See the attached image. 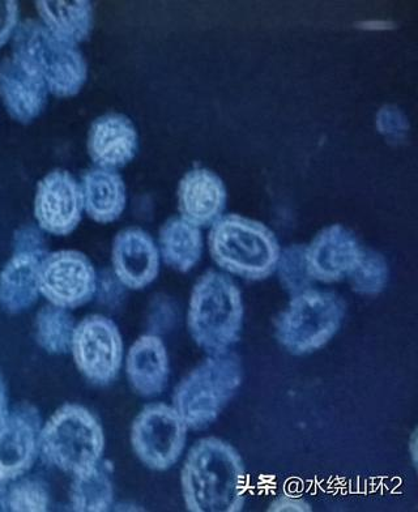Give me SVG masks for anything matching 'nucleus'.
Wrapping results in <instances>:
<instances>
[{
	"mask_svg": "<svg viewBox=\"0 0 418 512\" xmlns=\"http://www.w3.org/2000/svg\"><path fill=\"white\" fill-rule=\"evenodd\" d=\"M226 189L217 174L195 168L185 174L178 186V209L183 220L198 228L213 225L223 215Z\"/></svg>",
	"mask_w": 418,
	"mask_h": 512,
	"instance_id": "dca6fc26",
	"label": "nucleus"
},
{
	"mask_svg": "<svg viewBox=\"0 0 418 512\" xmlns=\"http://www.w3.org/2000/svg\"><path fill=\"white\" fill-rule=\"evenodd\" d=\"M41 23L59 40L78 46L88 40L93 29V7L91 2H36Z\"/></svg>",
	"mask_w": 418,
	"mask_h": 512,
	"instance_id": "412c9836",
	"label": "nucleus"
},
{
	"mask_svg": "<svg viewBox=\"0 0 418 512\" xmlns=\"http://www.w3.org/2000/svg\"><path fill=\"white\" fill-rule=\"evenodd\" d=\"M181 486L189 511H242L247 473L240 452L220 438L200 439L183 463Z\"/></svg>",
	"mask_w": 418,
	"mask_h": 512,
	"instance_id": "f257e3e1",
	"label": "nucleus"
},
{
	"mask_svg": "<svg viewBox=\"0 0 418 512\" xmlns=\"http://www.w3.org/2000/svg\"><path fill=\"white\" fill-rule=\"evenodd\" d=\"M114 489L108 473L95 465L75 476L71 488V502L75 511L104 512L112 507Z\"/></svg>",
	"mask_w": 418,
	"mask_h": 512,
	"instance_id": "5701e85b",
	"label": "nucleus"
},
{
	"mask_svg": "<svg viewBox=\"0 0 418 512\" xmlns=\"http://www.w3.org/2000/svg\"><path fill=\"white\" fill-rule=\"evenodd\" d=\"M208 246L221 270L253 281L270 277L281 254L271 229L240 215L221 216L212 225Z\"/></svg>",
	"mask_w": 418,
	"mask_h": 512,
	"instance_id": "20e7f679",
	"label": "nucleus"
},
{
	"mask_svg": "<svg viewBox=\"0 0 418 512\" xmlns=\"http://www.w3.org/2000/svg\"><path fill=\"white\" fill-rule=\"evenodd\" d=\"M160 254L166 266L186 273L196 266L203 254V237L198 226L182 217H172L161 226Z\"/></svg>",
	"mask_w": 418,
	"mask_h": 512,
	"instance_id": "4be33fe9",
	"label": "nucleus"
},
{
	"mask_svg": "<svg viewBox=\"0 0 418 512\" xmlns=\"http://www.w3.org/2000/svg\"><path fill=\"white\" fill-rule=\"evenodd\" d=\"M16 251H31L45 255V242L41 233L32 226L20 229L16 233Z\"/></svg>",
	"mask_w": 418,
	"mask_h": 512,
	"instance_id": "c756f323",
	"label": "nucleus"
},
{
	"mask_svg": "<svg viewBox=\"0 0 418 512\" xmlns=\"http://www.w3.org/2000/svg\"><path fill=\"white\" fill-rule=\"evenodd\" d=\"M242 381V362L236 353L209 354L178 384L173 407L187 428L206 429L236 396Z\"/></svg>",
	"mask_w": 418,
	"mask_h": 512,
	"instance_id": "39448f33",
	"label": "nucleus"
},
{
	"mask_svg": "<svg viewBox=\"0 0 418 512\" xmlns=\"http://www.w3.org/2000/svg\"><path fill=\"white\" fill-rule=\"evenodd\" d=\"M37 447L33 422L24 415H12L0 422V476L11 477L32 464Z\"/></svg>",
	"mask_w": 418,
	"mask_h": 512,
	"instance_id": "aec40b11",
	"label": "nucleus"
},
{
	"mask_svg": "<svg viewBox=\"0 0 418 512\" xmlns=\"http://www.w3.org/2000/svg\"><path fill=\"white\" fill-rule=\"evenodd\" d=\"M12 53L55 97H75L87 83L88 66L78 46L59 40L41 21L29 19L17 25Z\"/></svg>",
	"mask_w": 418,
	"mask_h": 512,
	"instance_id": "7ed1b4c3",
	"label": "nucleus"
},
{
	"mask_svg": "<svg viewBox=\"0 0 418 512\" xmlns=\"http://www.w3.org/2000/svg\"><path fill=\"white\" fill-rule=\"evenodd\" d=\"M87 147L89 157L98 168H123L138 153V131L126 115L105 114L98 117L89 128Z\"/></svg>",
	"mask_w": 418,
	"mask_h": 512,
	"instance_id": "4468645a",
	"label": "nucleus"
},
{
	"mask_svg": "<svg viewBox=\"0 0 418 512\" xmlns=\"http://www.w3.org/2000/svg\"><path fill=\"white\" fill-rule=\"evenodd\" d=\"M377 127L381 134L386 136H398L408 131L407 118L394 106H386L378 113Z\"/></svg>",
	"mask_w": 418,
	"mask_h": 512,
	"instance_id": "cd10ccee",
	"label": "nucleus"
},
{
	"mask_svg": "<svg viewBox=\"0 0 418 512\" xmlns=\"http://www.w3.org/2000/svg\"><path fill=\"white\" fill-rule=\"evenodd\" d=\"M276 271L283 288L293 296L311 289L314 280L307 271L306 247L294 245L285 249L280 254Z\"/></svg>",
	"mask_w": 418,
	"mask_h": 512,
	"instance_id": "a878e982",
	"label": "nucleus"
},
{
	"mask_svg": "<svg viewBox=\"0 0 418 512\" xmlns=\"http://www.w3.org/2000/svg\"><path fill=\"white\" fill-rule=\"evenodd\" d=\"M49 89L36 74L14 57L0 61V98L16 122L28 125L48 105Z\"/></svg>",
	"mask_w": 418,
	"mask_h": 512,
	"instance_id": "2eb2a0df",
	"label": "nucleus"
},
{
	"mask_svg": "<svg viewBox=\"0 0 418 512\" xmlns=\"http://www.w3.org/2000/svg\"><path fill=\"white\" fill-rule=\"evenodd\" d=\"M44 255L16 251L0 272V305L11 313L28 309L37 301L38 275Z\"/></svg>",
	"mask_w": 418,
	"mask_h": 512,
	"instance_id": "6ab92c4d",
	"label": "nucleus"
},
{
	"mask_svg": "<svg viewBox=\"0 0 418 512\" xmlns=\"http://www.w3.org/2000/svg\"><path fill=\"white\" fill-rule=\"evenodd\" d=\"M48 499L42 486L36 482H23L12 490L10 506L14 511H45L48 509Z\"/></svg>",
	"mask_w": 418,
	"mask_h": 512,
	"instance_id": "bb28decb",
	"label": "nucleus"
},
{
	"mask_svg": "<svg viewBox=\"0 0 418 512\" xmlns=\"http://www.w3.org/2000/svg\"><path fill=\"white\" fill-rule=\"evenodd\" d=\"M311 506L309 503L305 501V499H301L298 497H290V496H280L275 499L274 502L271 503L270 507H268V511H301V512H309Z\"/></svg>",
	"mask_w": 418,
	"mask_h": 512,
	"instance_id": "7c9ffc66",
	"label": "nucleus"
},
{
	"mask_svg": "<svg viewBox=\"0 0 418 512\" xmlns=\"http://www.w3.org/2000/svg\"><path fill=\"white\" fill-rule=\"evenodd\" d=\"M71 352L80 373L89 382L108 386L122 368L121 332L112 319L89 315L75 328Z\"/></svg>",
	"mask_w": 418,
	"mask_h": 512,
	"instance_id": "1a4fd4ad",
	"label": "nucleus"
},
{
	"mask_svg": "<svg viewBox=\"0 0 418 512\" xmlns=\"http://www.w3.org/2000/svg\"><path fill=\"white\" fill-rule=\"evenodd\" d=\"M41 446L55 467L76 476L100 462L105 450V434L87 408L67 404L46 424Z\"/></svg>",
	"mask_w": 418,
	"mask_h": 512,
	"instance_id": "0eeeda50",
	"label": "nucleus"
},
{
	"mask_svg": "<svg viewBox=\"0 0 418 512\" xmlns=\"http://www.w3.org/2000/svg\"><path fill=\"white\" fill-rule=\"evenodd\" d=\"M245 317L242 293L229 276L208 271L191 293L187 327L208 354L228 352L240 340Z\"/></svg>",
	"mask_w": 418,
	"mask_h": 512,
	"instance_id": "f03ea898",
	"label": "nucleus"
},
{
	"mask_svg": "<svg viewBox=\"0 0 418 512\" xmlns=\"http://www.w3.org/2000/svg\"><path fill=\"white\" fill-rule=\"evenodd\" d=\"M348 277L353 292L362 296H375L386 287L388 264L381 254L364 250L360 262Z\"/></svg>",
	"mask_w": 418,
	"mask_h": 512,
	"instance_id": "393cba45",
	"label": "nucleus"
},
{
	"mask_svg": "<svg viewBox=\"0 0 418 512\" xmlns=\"http://www.w3.org/2000/svg\"><path fill=\"white\" fill-rule=\"evenodd\" d=\"M187 425L168 404H149L131 426V446L136 458L153 471H168L185 450Z\"/></svg>",
	"mask_w": 418,
	"mask_h": 512,
	"instance_id": "6e6552de",
	"label": "nucleus"
},
{
	"mask_svg": "<svg viewBox=\"0 0 418 512\" xmlns=\"http://www.w3.org/2000/svg\"><path fill=\"white\" fill-rule=\"evenodd\" d=\"M112 262L114 276L123 287L142 290L159 276V247L147 232L132 226L115 236Z\"/></svg>",
	"mask_w": 418,
	"mask_h": 512,
	"instance_id": "ddd939ff",
	"label": "nucleus"
},
{
	"mask_svg": "<svg viewBox=\"0 0 418 512\" xmlns=\"http://www.w3.org/2000/svg\"><path fill=\"white\" fill-rule=\"evenodd\" d=\"M19 23V3L0 0V49L7 44Z\"/></svg>",
	"mask_w": 418,
	"mask_h": 512,
	"instance_id": "c85d7f7f",
	"label": "nucleus"
},
{
	"mask_svg": "<svg viewBox=\"0 0 418 512\" xmlns=\"http://www.w3.org/2000/svg\"><path fill=\"white\" fill-rule=\"evenodd\" d=\"M344 315V302L336 294L305 290L293 296L277 320V341L294 356L317 352L338 334Z\"/></svg>",
	"mask_w": 418,
	"mask_h": 512,
	"instance_id": "423d86ee",
	"label": "nucleus"
},
{
	"mask_svg": "<svg viewBox=\"0 0 418 512\" xmlns=\"http://www.w3.org/2000/svg\"><path fill=\"white\" fill-rule=\"evenodd\" d=\"M75 328L74 318L62 307H44L38 315V340L51 353L71 351Z\"/></svg>",
	"mask_w": 418,
	"mask_h": 512,
	"instance_id": "b1692460",
	"label": "nucleus"
},
{
	"mask_svg": "<svg viewBox=\"0 0 418 512\" xmlns=\"http://www.w3.org/2000/svg\"><path fill=\"white\" fill-rule=\"evenodd\" d=\"M126 374L132 390L143 398H155L162 394L170 375L164 341L153 334L140 336L127 354Z\"/></svg>",
	"mask_w": 418,
	"mask_h": 512,
	"instance_id": "f3484780",
	"label": "nucleus"
},
{
	"mask_svg": "<svg viewBox=\"0 0 418 512\" xmlns=\"http://www.w3.org/2000/svg\"><path fill=\"white\" fill-rule=\"evenodd\" d=\"M364 254L356 236L343 225L324 228L306 247L307 271L321 283H338L351 275Z\"/></svg>",
	"mask_w": 418,
	"mask_h": 512,
	"instance_id": "f8f14e48",
	"label": "nucleus"
},
{
	"mask_svg": "<svg viewBox=\"0 0 418 512\" xmlns=\"http://www.w3.org/2000/svg\"><path fill=\"white\" fill-rule=\"evenodd\" d=\"M40 293L54 306L76 309L88 304L97 290L91 260L75 250H62L42 260L38 275Z\"/></svg>",
	"mask_w": 418,
	"mask_h": 512,
	"instance_id": "9d476101",
	"label": "nucleus"
},
{
	"mask_svg": "<svg viewBox=\"0 0 418 512\" xmlns=\"http://www.w3.org/2000/svg\"><path fill=\"white\" fill-rule=\"evenodd\" d=\"M7 412V396L6 390H4V384L2 379H0V422L6 418Z\"/></svg>",
	"mask_w": 418,
	"mask_h": 512,
	"instance_id": "2f4dec72",
	"label": "nucleus"
},
{
	"mask_svg": "<svg viewBox=\"0 0 418 512\" xmlns=\"http://www.w3.org/2000/svg\"><path fill=\"white\" fill-rule=\"evenodd\" d=\"M84 196L70 172L55 169L38 182L34 216L45 232L68 236L83 217Z\"/></svg>",
	"mask_w": 418,
	"mask_h": 512,
	"instance_id": "9b49d317",
	"label": "nucleus"
},
{
	"mask_svg": "<svg viewBox=\"0 0 418 512\" xmlns=\"http://www.w3.org/2000/svg\"><path fill=\"white\" fill-rule=\"evenodd\" d=\"M81 191L84 196L85 212L98 224L114 223L125 211V182L114 170H88L81 178Z\"/></svg>",
	"mask_w": 418,
	"mask_h": 512,
	"instance_id": "a211bd4d",
	"label": "nucleus"
}]
</instances>
